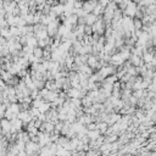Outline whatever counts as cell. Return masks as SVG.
I'll return each instance as SVG.
<instances>
[{"mask_svg":"<svg viewBox=\"0 0 156 156\" xmlns=\"http://www.w3.org/2000/svg\"><path fill=\"white\" fill-rule=\"evenodd\" d=\"M39 131L46 132V133H52V131H54V123H51L50 121H44V122H42V125H40Z\"/></svg>","mask_w":156,"mask_h":156,"instance_id":"cell-1","label":"cell"},{"mask_svg":"<svg viewBox=\"0 0 156 156\" xmlns=\"http://www.w3.org/2000/svg\"><path fill=\"white\" fill-rule=\"evenodd\" d=\"M0 126H1V134H5V133H8L10 132L11 129V123H10V121L9 120H6V118H1L0 120Z\"/></svg>","mask_w":156,"mask_h":156,"instance_id":"cell-2","label":"cell"},{"mask_svg":"<svg viewBox=\"0 0 156 156\" xmlns=\"http://www.w3.org/2000/svg\"><path fill=\"white\" fill-rule=\"evenodd\" d=\"M97 62H98L97 56L93 55V54H89V55H88V60H87V65L89 66L90 69H93V71H94V69H95Z\"/></svg>","mask_w":156,"mask_h":156,"instance_id":"cell-3","label":"cell"},{"mask_svg":"<svg viewBox=\"0 0 156 156\" xmlns=\"http://www.w3.org/2000/svg\"><path fill=\"white\" fill-rule=\"evenodd\" d=\"M97 21V16L94 15L93 12H89V13H87V15L84 16V22H85V24H89V26H92L94 22Z\"/></svg>","mask_w":156,"mask_h":156,"instance_id":"cell-4","label":"cell"},{"mask_svg":"<svg viewBox=\"0 0 156 156\" xmlns=\"http://www.w3.org/2000/svg\"><path fill=\"white\" fill-rule=\"evenodd\" d=\"M50 12H52V13H54V15H55L56 17H57V16H60L61 13L64 12V5L57 4V5H55V6H51V10H50Z\"/></svg>","mask_w":156,"mask_h":156,"instance_id":"cell-5","label":"cell"},{"mask_svg":"<svg viewBox=\"0 0 156 156\" xmlns=\"http://www.w3.org/2000/svg\"><path fill=\"white\" fill-rule=\"evenodd\" d=\"M93 9H94V5L89 1V0H84L83 4H82V10L85 11L87 13H89L93 11Z\"/></svg>","mask_w":156,"mask_h":156,"instance_id":"cell-6","label":"cell"},{"mask_svg":"<svg viewBox=\"0 0 156 156\" xmlns=\"http://www.w3.org/2000/svg\"><path fill=\"white\" fill-rule=\"evenodd\" d=\"M117 139H118V134H116V133L104 135V141H106V143H113V141H116Z\"/></svg>","mask_w":156,"mask_h":156,"instance_id":"cell-7","label":"cell"},{"mask_svg":"<svg viewBox=\"0 0 156 156\" xmlns=\"http://www.w3.org/2000/svg\"><path fill=\"white\" fill-rule=\"evenodd\" d=\"M32 54H33V56H34L36 59L43 57V48H40V46H34Z\"/></svg>","mask_w":156,"mask_h":156,"instance_id":"cell-8","label":"cell"},{"mask_svg":"<svg viewBox=\"0 0 156 156\" xmlns=\"http://www.w3.org/2000/svg\"><path fill=\"white\" fill-rule=\"evenodd\" d=\"M45 88H48L49 90H59L56 87V83H55V79L45 80Z\"/></svg>","mask_w":156,"mask_h":156,"instance_id":"cell-9","label":"cell"},{"mask_svg":"<svg viewBox=\"0 0 156 156\" xmlns=\"http://www.w3.org/2000/svg\"><path fill=\"white\" fill-rule=\"evenodd\" d=\"M49 108H50V103H48V101H43V103L39 105L38 110H39V112H42V113H45L46 111L49 110Z\"/></svg>","mask_w":156,"mask_h":156,"instance_id":"cell-10","label":"cell"},{"mask_svg":"<svg viewBox=\"0 0 156 156\" xmlns=\"http://www.w3.org/2000/svg\"><path fill=\"white\" fill-rule=\"evenodd\" d=\"M94 15L95 16H99V15H103V12H104V6H101L99 3L94 6V9H93V11H92Z\"/></svg>","mask_w":156,"mask_h":156,"instance_id":"cell-11","label":"cell"},{"mask_svg":"<svg viewBox=\"0 0 156 156\" xmlns=\"http://www.w3.org/2000/svg\"><path fill=\"white\" fill-rule=\"evenodd\" d=\"M87 135L89 137V139H97L99 135H100V132L99 129H93V131H87Z\"/></svg>","mask_w":156,"mask_h":156,"instance_id":"cell-12","label":"cell"},{"mask_svg":"<svg viewBox=\"0 0 156 156\" xmlns=\"http://www.w3.org/2000/svg\"><path fill=\"white\" fill-rule=\"evenodd\" d=\"M133 27H134V29H141L143 23H141L140 18H134L133 17Z\"/></svg>","mask_w":156,"mask_h":156,"instance_id":"cell-13","label":"cell"},{"mask_svg":"<svg viewBox=\"0 0 156 156\" xmlns=\"http://www.w3.org/2000/svg\"><path fill=\"white\" fill-rule=\"evenodd\" d=\"M0 36L1 37H4V38H10V32H9V27L8 28H1L0 29Z\"/></svg>","mask_w":156,"mask_h":156,"instance_id":"cell-14","label":"cell"},{"mask_svg":"<svg viewBox=\"0 0 156 156\" xmlns=\"http://www.w3.org/2000/svg\"><path fill=\"white\" fill-rule=\"evenodd\" d=\"M8 27H10V26H9L8 21H6V18L0 17V28H8Z\"/></svg>","mask_w":156,"mask_h":156,"instance_id":"cell-15","label":"cell"},{"mask_svg":"<svg viewBox=\"0 0 156 156\" xmlns=\"http://www.w3.org/2000/svg\"><path fill=\"white\" fill-rule=\"evenodd\" d=\"M92 33H93V31H92V26H89V24H84V34L90 36Z\"/></svg>","mask_w":156,"mask_h":156,"instance_id":"cell-16","label":"cell"},{"mask_svg":"<svg viewBox=\"0 0 156 156\" xmlns=\"http://www.w3.org/2000/svg\"><path fill=\"white\" fill-rule=\"evenodd\" d=\"M82 4L83 1H80V0H76V1H73V9H82Z\"/></svg>","mask_w":156,"mask_h":156,"instance_id":"cell-17","label":"cell"},{"mask_svg":"<svg viewBox=\"0 0 156 156\" xmlns=\"http://www.w3.org/2000/svg\"><path fill=\"white\" fill-rule=\"evenodd\" d=\"M45 4L50 6H55L59 4V0H45Z\"/></svg>","mask_w":156,"mask_h":156,"instance_id":"cell-18","label":"cell"},{"mask_svg":"<svg viewBox=\"0 0 156 156\" xmlns=\"http://www.w3.org/2000/svg\"><path fill=\"white\" fill-rule=\"evenodd\" d=\"M34 3H36L37 5H39V4H44V3H45V0H34Z\"/></svg>","mask_w":156,"mask_h":156,"instance_id":"cell-19","label":"cell"},{"mask_svg":"<svg viewBox=\"0 0 156 156\" xmlns=\"http://www.w3.org/2000/svg\"><path fill=\"white\" fill-rule=\"evenodd\" d=\"M0 6H3V0H0Z\"/></svg>","mask_w":156,"mask_h":156,"instance_id":"cell-20","label":"cell"},{"mask_svg":"<svg viewBox=\"0 0 156 156\" xmlns=\"http://www.w3.org/2000/svg\"><path fill=\"white\" fill-rule=\"evenodd\" d=\"M1 132H3V129H1V126H0V134H1Z\"/></svg>","mask_w":156,"mask_h":156,"instance_id":"cell-21","label":"cell"},{"mask_svg":"<svg viewBox=\"0 0 156 156\" xmlns=\"http://www.w3.org/2000/svg\"><path fill=\"white\" fill-rule=\"evenodd\" d=\"M1 71H3V70H1V67H0V74H1Z\"/></svg>","mask_w":156,"mask_h":156,"instance_id":"cell-22","label":"cell"},{"mask_svg":"<svg viewBox=\"0 0 156 156\" xmlns=\"http://www.w3.org/2000/svg\"><path fill=\"white\" fill-rule=\"evenodd\" d=\"M80 1H84V0H80Z\"/></svg>","mask_w":156,"mask_h":156,"instance_id":"cell-23","label":"cell"},{"mask_svg":"<svg viewBox=\"0 0 156 156\" xmlns=\"http://www.w3.org/2000/svg\"><path fill=\"white\" fill-rule=\"evenodd\" d=\"M0 29H1V28H0Z\"/></svg>","mask_w":156,"mask_h":156,"instance_id":"cell-24","label":"cell"}]
</instances>
